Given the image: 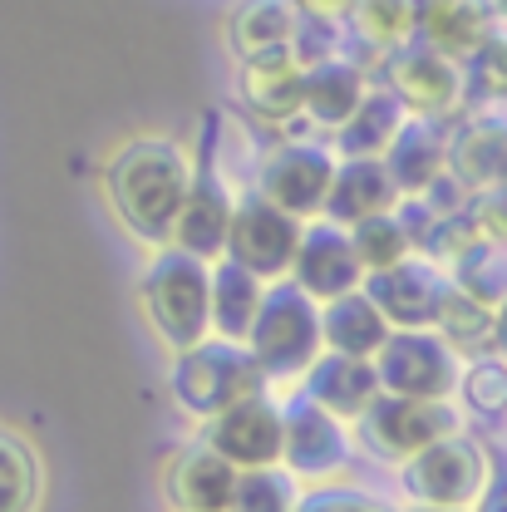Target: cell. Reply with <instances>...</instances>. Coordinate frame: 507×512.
Returning <instances> with one entry per match:
<instances>
[{
	"instance_id": "cell-1",
	"label": "cell",
	"mask_w": 507,
	"mask_h": 512,
	"mask_svg": "<svg viewBox=\"0 0 507 512\" xmlns=\"http://www.w3.org/2000/svg\"><path fill=\"white\" fill-rule=\"evenodd\" d=\"M192 153L168 133H133L104 163V197L143 247H168L173 217L192 188Z\"/></svg>"
},
{
	"instance_id": "cell-2",
	"label": "cell",
	"mask_w": 507,
	"mask_h": 512,
	"mask_svg": "<svg viewBox=\"0 0 507 512\" xmlns=\"http://www.w3.org/2000/svg\"><path fill=\"white\" fill-rule=\"evenodd\" d=\"M138 301L153 335L178 355L212 335V261L178 247H158L138 276Z\"/></svg>"
},
{
	"instance_id": "cell-3",
	"label": "cell",
	"mask_w": 507,
	"mask_h": 512,
	"mask_svg": "<svg viewBox=\"0 0 507 512\" xmlns=\"http://www.w3.org/2000/svg\"><path fill=\"white\" fill-rule=\"evenodd\" d=\"M247 350H252L256 370H261L266 384L301 380V375L316 365V355L325 350V335H320V301L306 296L291 276L266 281L261 311H256L252 330H247Z\"/></svg>"
},
{
	"instance_id": "cell-4",
	"label": "cell",
	"mask_w": 507,
	"mask_h": 512,
	"mask_svg": "<svg viewBox=\"0 0 507 512\" xmlns=\"http://www.w3.org/2000/svg\"><path fill=\"white\" fill-rule=\"evenodd\" d=\"M261 370H256L252 350L242 340H222L207 335L188 350L173 355L168 365V399L178 404L183 419H217L222 409H232L237 399H247L261 389Z\"/></svg>"
},
{
	"instance_id": "cell-5",
	"label": "cell",
	"mask_w": 507,
	"mask_h": 512,
	"mask_svg": "<svg viewBox=\"0 0 507 512\" xmlns=\"http://www.w3.org/2000/svg\"><path fill=\"white\" fill-rule=\"evenodd\" d=\"M399 483H404V498L419 508H473L483 488L493 483V463H488V448L458 424L429 448L409 453L399 463Z\"/></svg>"
},
{
	"instance_id": "cell-6",
	"label": "cell",
	"mask_w": 507,
	"mask_h": 512,
	"mask_svg": "<svg viewBox=\"0 0 507 512\" xmlns=\"http://www.w3.org/2000/svg\"><path fill=\"white\" fill-rule=\"evenodd\" d=\"M375 375L384 394H409V399H453L463 375V350L448 345L434 325H399L389 330L375 350Z\"/></svg>"
},
{
	"instance_id": "cell-7",
	"label": "cell",
	"mask_w": 507,
	"mask_h": 512,
	"mask_svg": "<svg viewBox=\"0 0 507 512\" xmlns=\"http://www.w3.org/2000/svg\"><path fill=\"white\" fill-rule=\"evenodd\" d=\"M458 424L463 419L448 399H409V394H384L380 389L370 399V409L355 419V434L380 463H404L409 453L429 448Z\"/></svg>"
},
{
	"instance_id": "cell-8",
	"label": "cell",
	"mask_w": 507,
	"mask_h": 512,
	"mask_svg": "<svg viewBox=\"0 0 507 512\" xmlns=\"http://www.w3.org/2000/svg\"><path fill=\"white\" fill-rule=\"evenodd\" d=\"M335 163H340L335 143H320V138H286V143H276V148L256 163L252 188L261 192L266 202H276L281 212H291V217L306 222V217H320V207H325Z\"/></svg>"
},
{
	"instance_id": "cell-9",
	"label": "cell",
	"mask_w": 507,
	"mask_h": 512,
	"mask_svg": "<svg viewBox=\"0 0 507 512\" xmlns=\"http://www.w3.org/2000/svg\"><path fill=\"white\" fill-rule=\"evenodd\" d=\"M384 84L399 94V104L419 119H453L468 99V69L444 50L424 45L419 35L384 60Z\"/></svg>"
},
{
	"instance_id": "cell-10",
	"label": "cell",
	"mask_w": 507,
	"mask_h": 512,
	"mask_svg": "<svg viewBox=\"0 0 507 512\" xmlns=\"http://www.w3.org/2000/svg\"><path fill=\"white\" fill-rule=\"evenodd\" d=\"M286 409V444H281V463L301 478V483H335L350 458H355V434L340 414H330L311 394H296Z\"/></svg>"
},
{
	"instance_id": "cell-11",
	"label": "cell",
	"mask_w": 507,
	"mask_h": 512,
	"mask_svg": "<svg viewBox=\"0 0 507 512\" xmlns=\"http://www.w3.org/2000/svg\"><path fill=\"white\" fill-rule=\"evenodd\" d=\"M301 242V217L281 212L276 202H266L261 192H242L232 207V232H227V256L252 266L261 281H281L291 276V256Z\"/></svg>"
},
{
	"instance_id": "cell-12",
	"label": "cell",
	"mask_w": 507,
	"mask_h": 512,
	"mask_svg": "<svg viewBox=\"0 0 507 512\" xmlns=\"http://www.w3.org/2000/svg\"><path fill=\"white\" fill-rule=\"evenodd\" d=\"M291 281L316 301H335V296L355 291L365 281V266L355 256L350 227H340L330 217H306L296 256H291Z\"/></svg>"
},
{
	"instance_id": "cell-13",
	"label": "cell",
	"mask_w": 507,
	"mask_h": 512,
	"mask_svg": "<svg viewBox=\"0 0 507 512\" xmlns=\"http://www.w3.org/2000/svg\"><path fill=\"white\" fill-rule=\"evenodd\" d=\"M207 444L217 448L227 463H237V468H266V463H281L286 409L256 389V394H247V399H237L232 409H222L217 419H207Z\"/></svg>"
},
{
	"instance_id": "cell-14",
	"label": "cell",
	"mask_w": 507,
	"mask_h": 512,
	"mask_svg": "<svg viewBox=\"0 0 507 512\" xmlns=\"http://www.w3.org/2000/svg\"><path fill=\"white\" fill-rule=\"evenodd\" d=\"M444 286H448V276L419 252L394 261V266H384V271H365V281H360V291L380 306L394 330L399 325H434Z\"/></svg>"
},
{
	"instance_id": "cell-15",
	"label": "cell",
	"mask_w": 507,
	"mask_h": 512,
	"mask_svg": "<svg viewBox=\"0 0 507 512\" xmlns=\"http://www.w3.org/2000/svg\"><path fill=\"white\" fill-rule=\"evenodd\" d=\"M232 207H237V197H232V183H227L222 173H212V168L192 173V188H188V197H183V207H178V217H173L168 247H178V252H188V256H202V261L227 256Z\"/></svg>"
},
{
	"instance_id": "cell-16",
	"label": "cell",
	"mask_w": 507,
	"mask_h": 512,
	"mask_svg": "<svg viewBox=\"0 0 507 512\" xmlns=\"http://www.w3.org/2000/svg\"><path fill=\"white\" fill-rule=\"evenodd\" d=\"M237 94L256 124L296 128L301 124V60L291 50H266L237 69Z\"/></svg>"
},
{
	"instance_id": "cell-17",
	"label": "cell",
	"mask_w": 507,
	"mask_h": 512,
	"mask_svg": "<svg viewBox=\"0 0 507 512\" xmlns=\"http://www.w3.org/2000/svg\"><path fill=\"white\" fill-rule=\"evenodd\" d=\"M237 473H242L237 463H227L217 448L202 439V444L173 453V463L163 473V493H168L173 512H227Z\"/></svg>"
},
{
	"instance_id": "cell-18",
	"label": "cell",
	"mask_w": 507,
	"mask_h": 512,
	"mask_svg": "<svg viewBox=\"0 0 507 512\" xmlns=\"http://www.w3.org/2000/svg\"><path fill=\"white\" fill-rule=\"evenodd\" d=\"M399 197H404V192L389 178L384 158H340L320 217H330V222H340V227H355V222H365V217L394 212Z\"/></svg>"
},
{
	"instance_id": "cell-19",
	"label": "cell",
	"mask_w": 507,
	"mask_h": 512,
	"mask_svg": "<svg viewBox=\"0 0 507 512\" xmlns=\"http://www.w3.org/2000/svg\"><path fill=\"white\" fill-rule=\"evenodd\" d=\"M365 89H370V74H365V64H355L350 55H330V60L306 64L301 69V119L311 128L335 133L355 114Z\"/></svg>"
},
{
	"instance_id": "cell-20",
	"label": "cell",
	"mask_w": 507,
	"mask_h": 512,
	"mask_svg": "<svg viewBox=\"0 0 507 512\" xmlns=\"http://www.w3.org/2000/svg\"><path fill=\"white\" fill-rule=\"evenodd\" d=\"M448 173L468 192H498L507 183V124L493 114H468L448 133Z\"/></svg>"
},
{
	"instance_id": "cell-21",
	"label": "cell",
	"mask_w": 507,
	"mask_h": 512,
	"mask_svg": "<svg viewBox=\"0 0 507 512\" xmlns=\"http://www.w3.org/2000/svg\"><path fill=\"white\" fill-rule=\"evenodd\" d=\"M384 168L399 183L404 197H419L424 188H434L448 173V128L444 119H419L409 114L404 128L394 133V143L384 148Z\"/></svg>"
},
{
	"instance_id": "cell-22",
	"label": "cell",
	"mask_w": 507,
	"mask_h": 512,
	"mask_svg": "<svg viewBox=\"0 0 507 512\" xmlns=\"http://www.w3.org/2000/svg\"><path fill=\"white\" fill-rule=\"evenodd\" d=\"M301 394H311L330 414L355 424L370 409V399L380 394V375H375L370 360H355V355H340V350H320L316 365L301 375Z\"/></svg>"
},
{
	"instance_id": "cell-23",
	"label": "cell",
	"mask_w": 507,
	"mask_h": 512,
	"mask_svg": "<svg viewBox=\"0 0 507 512\" xmlns=\"http://www.w3.org/2000/svg\"><path fill=\"white\" fill-rule=\"evenodd\" d=\"M389 320L384 311L355 286L335 301H320V335H325V350H340V355H355V360H375L384 340H389Z\"/></svg>"
},
{
	"instance_id": "cell-24",
	"label": "cell",
	"mask_w": 507,
	"mask_h": 512,
	"mask_svg": "<svg viewBox=\"0 0 507 512\" xmlns=\"http://www.w3.org/2000/svg\"><path fill=\"white\" fill-rule=\"evenodd\" d=\"M404 119H409V109L399 104V94L389 84H370L365 99L355 104V114L330 133V143L340 158H384V148L394 143Z\"/></svg>"
},
{
	"instance_id": "cell-25",
	"label": "cell",
	"mask_w": 507,
	"mask_h": 512,
	"mask_svg": "<svg viewBox=\"0 0 507 512\" xmlns=\"http://www.w3.org/2000/svg\"><path fill=\"white\" fill-rule=\"evenodd\" d=\"M488 35H493V10L483 0H419V40L453 60L478 55Z\"/></svg>"
},
{
	"instance_id": "cell-26",
	"label": "cell",
	"mask_w": 507,
	"mask_h": 512,
	"mask_svg": "<svg viewBox=\"0 0 507 512\" xmlns=\"http://www.w3.org/2000/svg\"><path fill=\"white\" fill-rule=\"evenodd\" d=\"M261 296H266V281L252 266H242L232 256H217L212 261V335L247 345V330H252L256 311H261Z\"/></svg>"
},
{
	"instance_id": "cell-27",
	"label": "cell",
	"mask_w": 507,
	"mask_h": 512,
	"mask_svg": "<svg viewBox=\"0 0 507 512\" xmlns=\"http://www.w3.org/2000/svg\"><path fill=\"white\" fill-rule=\"evenodd\" d=\"M296 25H301L296 0H242L227 15V50L237 60H252L266 50H291Z\"/></svg>"
},
{
	"instance_id": "cell-28",
	"label": "cell",
	"mask_w": 507,
	"mask_h": 512,
	"mask_svg": "<svg viewBox=\"0 0 507 512\" xmlns=\"http://www.w3.org/2000/svg\"><path fill=\"white\" fill-rule=\"evenodd\" d=\"M40 503H45L40 448L20 429L0 424V512H40Z\"/></svg>"
},
{
	"instance_id": "cell-29",
	"label": "cell",
	"mask_w": 507,
	"mask_h": 512,
	"mask_svg": "<svg viewBox=\"0 0 507 512\" xmlns=\"http://www.w3.org/2000/svg\"><path fill=\"white\" fill-rule=\"evenodd\" d=\"M345 20H350L355 40L389 55L419 35V0H350Z\"/></svg>"
},
{
	"instance_id": "cell-30",
	"label": "cell",
	"mask_w": 507,
	"mask_h": 512,
	"mask_svg": "<svg viewBox=\"0 0 507 512\" xmlns=\"http://www.w3.org/2000/svg\"><path fill=\"white\" fill-rule=\"evenodd\" d=\"M448 266H453V286L468 291V296H478L483 306L498 311L507 301V242H498V237H473Z\"/></svg>"
},
{
	"instance_id": "cell-31",
	"label": "cell",
	"mask_w": 507,
	"mask_h": 512,
	"mask_svg": "<svg viewBox=\"0 0 507 512\" xmlns=\"http://www.w3.org/2000/svg\"><path fill=\"white\" fill-rule=\"evenodd\" d=\"M493 320H498L493 306H483L478 296H468V291H458V286L448 281L444 296H439L434 330L444 335L448 345H458L463 355H483V350H493Z\"/></svg>"
},
{
	"instance_id": "cell-32",
	"label": "cell",
	"mask_w": 507,
	"mask_h": 512,
	"mask_svg": "<svg viewBox=\"0 0 507 512\" xmlns=\"http://www.w3.org/2000/svg\"><path fill=\"white\" fill-rule=\"evenodd\" d=\"M301 498V478L286 463H266V468H242L227 512H296Z\"/></svg>"
},
{
	"instance_id": "cell-33",
	"label": "cell",
	"mask_w": 507,
	"mask_h": 512,
	"mask_svg": "<svg viewBox=\"0 0 507 512\" xmlns=\"http://www.w3.org/2000/svg\"><path fill=\"white\" fill-rule=\"evenodd\" d=\"M350 242H355V256H360L365 271H384V266L414 256V232H409V222L399 217V207L355 222V227H350Z\"/></svg>"
},
{
	"instance_id": "cell-34",
	"label": "cell",
	"mask_w": 507,
	"mask_h": 512,
	"mask_svg": "<svg viewBox=\"0 0 507 512\" xmlns=\"http://www.w3.org/2000/svg\"><path fill=\"white\" fill-rule=\"evenodd\" d=\"M458 394L473 414H488V419H503L507 414V360L498 350H483L473 360H463V375H458Z\"/></svg>"
},
{
	"instance_id": "cell-35",
	"label": "cell",
	"mask_w": 507,
	"mask_h": 512,
	"mask_svg": "<svg viewBox=\"0 0 507 512\" xmlns=\"http://www.w3.org/2000/svg\"><path fill=\"white\" fill-rule=\"evenodd\" d=\"M296 512H375V503H370L365 493L340 488V478H335V483H311V488L296 498Z\"/></svg>"
},
{
	"instance_id": "cell-36",
	"label": "cell",
	"mask_w": 507,
	"mask_h": 512,
	"mask_svg": "<svg viewBox=\"0 0 507 512\" xmlns=\"http://www.w3.org/2000/svg\"><path fill=\"white\" fill-rule=\"evenodd\" d=\"M296 10L301 15H325V20H345L350 0H296Z\"/></svg>"
},
{
	"instance_id": "cell-37",
	"label": "cell",
	"mask_w": 507,
	"mask_h": 512,
	"mask_svg": "<svg viewBox=\"0 0 507 512\" xmlns=\"http://www.w3.org/2000/svg\"><path fill=\"white\" fill-rule=\"evenodd\" d=\"M473 512H507V478L503 483H488V488H483V498L473 503Z\"/></svg>"
},
{
	"instance_id": "cell-38",
	"label": "cell",
	"mask_w": 507,
	"mask_h": 512,
	"mask_svg": "<svg viewBox=\"0 0 507 512\" xmlns=\"http://www.w3.org/2000/svg\"><path fill=\"white\" fill-rule=\"evenodd\" d=\"M493 350L507 360V301L498 306V320H493Z\"/></svg>"
},
{
	"instance_id": "cell-39",
	"label": "cell",
	"mask_w": 507,
	"mask_h": 512,
	"mask_svg": "<svg viewBox=\"0 0 507 512\" xmlns=\"http://www.w3.org/2000/svg\"><path fill=\"white\" fill-rule=\"evenodd\" d=\"M419 512H473V508H419Z\"/></svg>"
},
{
	"instance_id": "cell-40",
	"label": "cell",
	"mask_w": 507,
	"mask_h": 512,
	"mask_svg": "<svg viewBox=\"0 0 507 512\" xmlns=\"http://www.w3.org/2000/svg\"><path fill=\"white\" fill-rule=\"evenodd\" d=\"M498 192H503V197H507V183H503V188H498Z\"/></svg>"
},
{
	"instance_id": "cell-41",
	"label": "cell",
	"mask_w": 507,
	"mask_h": 512,
	"mask_svg": "<svg viewBox=\"0 0 507 512\" xmlns=\"http://www.w3.org/2000/svg\"><path fill=\"white\" fill-rule=\"evenodd\" d=\"M375 512H384V508H375Z\"/></svg>"
}]
</instances>
